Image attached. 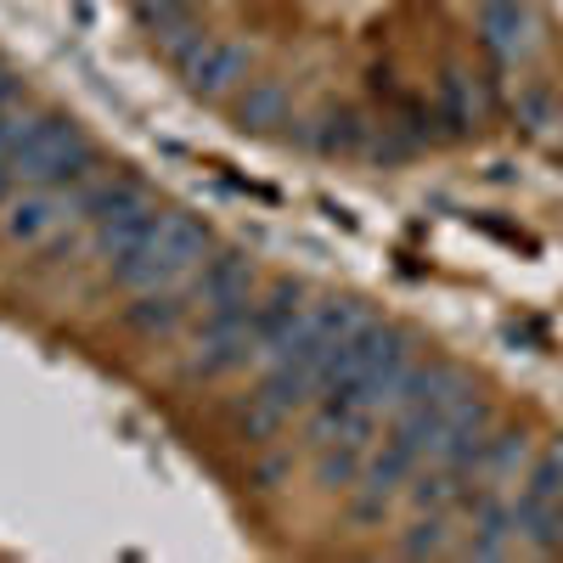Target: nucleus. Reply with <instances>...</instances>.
I'll list each match as a JSON object with an SVG mask.
<instances>
[{"instance_id": "nucleus-7", "label": "nucleus", "mask_w": 563, "mask_h": 563, "mask_svg": "<svg viewBox=\"0 0 563 563\" xmlns=\"http://www.w3.org/2000/svg\"><path fill=\"white\" fill-rule=\"evenodd\" d=\"M260 355L254 327H220V333H198V355L186 361V378H225Z\"/></svg>"}, {"instance_id": "nucleus-2", "label": "nucleus", "mask_w": 563, "mask_h": 563, "mask_svg": "<svg viewBox=\"0 0 563 563\" xmlns=\"http://www.w3.org/2000/svg\"><path fill=\"white\" fill-rule=\"evenodd\" d=\"M209 231L192 220V214H180V209H158L153 231H147V243H141L130 260L113 265V282L130 294H153V288H180V282H192V271L203 265L209 254Z\"/></svg>"}, {"instance_id": "nucleus-18", "label": "nucleus", "mask_w": 563, "mask_h": 563, "mask_svg": "<svg viewBox=\"0 0 563 563\" xmlns=\"http://www.w3.org/2000/svg\"><path fill=\"white\" fill-rule=\"evenodd\" d=\"M512 119H519L525 135H547L552 124H563V108L547 85H525L519 97H512Z\"/></svg>"}, {"instance_id": "nucleus-21", "label": "nucleus", "mask_w": 563, "mask_h": 563, "mask_svg": "<svg viewBox=\"0 0 563 563\" xmlns=\"http://www.w3.org/2000/svg\"><path fill=\"white\" fill-rule=\"evenodd\" d=\"M282 479H288V462H282V456H265V462L254 467V485H265V490H276Z\"/></svg>"}, {"instance_id": "nucleus-6", "label": "nucleus", "mask_w": 563, "mask_h": 563, "mask_svg": "<svg viewBox=\"0 0 563 563\" xmlns=\"http://www.w3.org/2000/svg\"><path fill=\"white\" fill-rule=\"evenodd\" d=\"M192 310H198L192 288H153V294H135V305H124V327L141 339H169L175 327H186Z\"/></svg>"}, {"instance_id": "nucleus-10", "label": "nucleus", "mask_w": 563, "mask_h": 563, "mask_svg": "<svg viewBox=\"0 0 563 563\" xmlns=\"http://www.w3.org/2000/svg\"><path fill=\"white\" fill-rule=\"evenodd\" d=\"M192 299L220 305V299H254V265L243 254H214L192 271Z\"/></svg>"}, {"instance_id": "nucleus-13", "label": "nucleus", "mask_w": 563, "mask_h": 563, "mask_svg": "<svg viewBox=\"0 0 563 563\" xmlns=\"http://www.w3.org/2000/svg\"><path fill=\"white\" fill-rule=\"evenodd\" d=\"M467 474H456V467H445V462H434V467H417V474L406 479V501L417 507V512H451V507H462L467 501Z\"/></svg>"}, {"instance_id": "nucleus-11", "label": "nucleus", "mask_w": 563, "mask_h": 563, "mask_svg": "<svg viewBox=\"0 0 563 563\" xmlns=\"http://www.w3.org/2000/svg\"><path fill=\"white\" fill-rule=\"evenodd\" d=\"M485 113H490L485 85H479L474 74L451 68V74L440 79V108H434V119H440V124H451V135H467V130H474Z\"/></svg>"}, {"instance_id": "nucleus-3", "label": "nucleus", "mask_w": 563, "mask_h": 563, "mask_svg": "<svg viewBox=\"0 0 563 563\" xmlns=\"http://www.w3.org/2000/svg\"><path fill=\"white\" fill-rule=\"evenodd\" d=\"M79 220V198L74 192H52V186H23V192L7 203V214H0V231H7L12 243L23 249H40L52 243L63 225Z\"/></svg>"}, {"instance_id": "nucleus-17", "label": "nucleus", "mask_w": 563, "mask_h": 563, "mask_svg": "<svg viewBox=\"0 0 563 563\" xmlns=\"http://www.w3.org/2000/svg\"><path fill=\"white\" fill-rule=\"evenodd\" d=\"M294 113H288V90L282 85H249V97L238 102V124L243 130H254V135H265V130H276V124H288Z\"/></svg>"}, {"instance_id": "nucleus-9", "label": "nucleus", "mask_w": 563, "mask_h": 563, "mask_svg": "<svg viewBox=\"0 0 563 563\" xmlns=\"http://www.w3.org/2000/svg\"><path fill=\"white\" fill-rule=\"evenodd\" d=\"M74 198H79V220L102 225L135 203H147V186H141V175H97V180L74 186Z\"/></svg>"}, {"instance_id": "nucleus-8", "label": "nucleus", "mask_w": 563, "mask_h": 563, "mask_svg": "<svg viewBox=\"0 0 563 563\" xmlns=\"http://www.w3.org/2000/svg\"><path fill=\"white\" fill-rule=\"evenodd\" d=\"M299 141L327 158H350V153H366L372 147V124L355 113V108H327L321 124H305L299 119Z\"/></svg>"}, {"instance_id": "nucleus-20", "label": "nucleus", "mask_w": 563, "mask_h": 563, "mask_svg": "<svg viewBox=\"0 0 563 563\" xmlns=\"http://www.w3.org/2000/svg\"><path fill=\"white\" fill-rule=\"evenodd\" d=\"M400 552H406V558H440V552H451V525H445V512H422V519L400 536Z\"/></svg>"}, {"instance_id": "nucleus-1", "label": "nucleus", "mask_w": 563, "mask_h": 563, "mask_svg": "<svg viewBox=\"0 0 563 563\" xmlns=\"http://www.w3.org/2000/svg\"><path fill=\"white\" fill-rule=\"evenodd\" d=\"M0 164L18 175V186H52V192H74V186H85V180L102 175V147H97V141H90L74 119L40 113L34 130H29Z\"/></svg>"}, {"instance_id": "nucleus-14", "label": "nucleus", "mask_w": 563, "mask_h": 563, "mask_svg": "<svg viewBox=\"0 0 563 563\" xmlns=\"http://www.w3.org/2000/svg\"><path fill=\"white\" fill-rule=\"evenodd\" d=\"M525 467H530V434H525V429H490L474 479L507 490V479H525Z\"/></svg>"}, {"instance_id": "nucleus-19", "label": "nucleus", "mask_w": 563, "mask_h": 563, "mask_svg": "<svg viewBox=\"0 0 563 563\" xmlns=\"http://www.w3.org/2000/svg\"><path fill=\"white\" fill-rule=\"evenodd\" d=\"M231 422H238V429L249 434V440H271L276 429H282V422H288V411H282L265 389H254L249 400H238V406H231Z\"/></svg>"}, {"instance_id": "nucleus-12", "label": "nucleus", "mask_w": 563, "mask_h": 563, "mask_svg": "<svg viewBox=\"0 0 563 563\" xmlns=\"http://www.w3.org/2000/svg\"><path fill=\"white\" fill-rule=\"evenodd\" d=\"M305 310H310V305H299L294 282H276L265 299H254V339H260V355H271L282 339H288L294 327L305 321Z\"/></svg>"}, {"instance_id": "nucleus-5", "label": "nucleus", "mask_w": 563, "mask_h": 563, "mask_svg": "<svg viewBox=\"0 0 563 563\" xmlns=\"http://www.w3.org/2000/svg\"><path fill=\"white\" fill-rule=\"evenodd\" d=\"M249 63H254L249 45H231V40H214V34H209L198 52L180 63V79L192 85L198 97H220L225 85H238V79L249 74Z\"/></svg>"}, {"instance_id": "nucleus-4", "label": "nucleus", "mask_w": 563, "mask_h": 563, "mask_svg": "<svg viewBox=\"0 0 563 563\" xmlns=\"http://www.w3.org/2000/svg\"><path fill=\"white\" fill-rule=\"evenodd\" d=\"M479 40L496 63H525L536 52V12L525 0H485L479 7Z\"/></svg>"}, {"instance_id": "nucleus-15", "label": "nucleus", "mask_w": 563, "mask_h": 563, "mask_svg": "<svg viewBox=\"0 0 563 563\" xmlns=\"http://www.w3.org/2000/svg\"><path fill=\"white\" fill-rule=\"evenodd\" d=\"M153 220H158V203H153V198H147V203H135V209H124V214H113V220H102V225H97V249L108 254V265L130 260L141 243H147Z\"/></svg>"}, {"instance_id": "nucleus-16", "label": "nucleus", "mask_w": 563, "mask_h": 563, "mask_svg": "<svg viewBox=\"0 0 563 563\" xmlns=\"http://www.w3.org/2000/svg\"><path fill=\"white\" fill-rule=\"evenodd\" d=\"M361 474H366V445H344V440H333V445H321V456H316V485L321 490H355L361 485Z\"/></svg>"}]
</instances>
